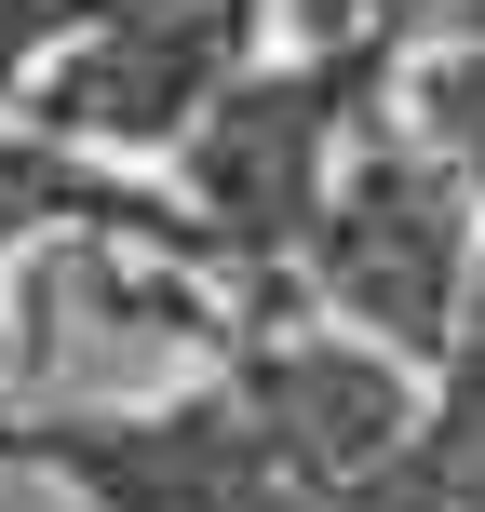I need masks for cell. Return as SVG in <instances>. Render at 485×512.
<instances>
[{
    "label": "cell",
    "instance_id": "7",
    "mask_svg": "<svg viewBox=\"0 0 485 512\" xmlns=\"http://www.w3.org/2000/svg\"><path fill=\"white\" fill-rule=\"evenodd\" d=\"M432 405H418V445L391 472V512H485V297L459 324V351L432 364Z\"/></svg>",
    "mask_w": 485,
    "mask_h": 512
},
{
    "label": "cell",
    "instance_id": "6",
    "mask_svg": "<svg viewBox=\"0 0 485 512\" xmlns=\"http://www.w3.org/2000/svg\"><path fill=\"white\" fill-rule=\"evenodd\" d=\"M41 230H95V243H176L203 256L189 230V203H149V189H108L81 149H54V135H27V149H0V270H14V243Z\"/></svg>",
    "mask_w": 485,
    "mask_h": 512
},
{
    "label": "cell",
    "instance_id": "9",
    "mask_svg": "<svg viewBox=\"0 0 485 512\" xmlns=\"http://www.w3.org/2000/svg\"><path fill=\"white\" fill-rule=\"evenodd\" d=\"M95 14H108V0H0V108H14V95H27V81H41Z\"/></svg>",
    "mask_w": 485,
    "mask_h": 512
},
{
    "label": "cell",
    "instance_id": "8",
    "mask_svg": "<svg viewBox=\"0 0 485 512\" xmlns=\"http://www.w3.org/2000/svg\"><path fill=\"white\" fill-rule=\"evenodd\" d=\"M418 135L459 162L472 203H485V41H459V54H432V68H418Z\"/></svg>",
    "mask_w": 485,
    "mask_h": 512
},
{
    "label": "cell",
    "instance_id": "2",
    "mask_svg": "<svg viewBox=\"0 0 485 512\" xmlns=\"http://www.w3.org/2000/svg\"><path fill=\"white\" fill-rule=\"evenodd\" d=\"M378 68H391V41H310L297 68H243L230 95L176 135L203 256H230V270H297L310 216H324V189H337V149L378 122Z\"/></svg>",
    "mask_w": 485,
    "mask_h": 512
},
{
    "label": "cell",
    "instance_id": "5",
    "mask_svg": "<svg viewBox=\"0 0 485 512\" xmlns=\"http://www.w3.org/2000/svg\"><path fill=\"white\" fill-rule=\"evenodd\" d=\"M230 391L270 418V445L310 472V486L364 499L405 472L418 445V364L378 351L351 324H270V337H230Z\"/></svg>",
    "mask_w": 485,
    "mask_h": 512
},
{
    "label": "cell",
    "instance_id": "4",
    "mask_svg": "<svg viewBox=\"0 0 485 512\" xmlns=\"http://www.w3.org/2000/svg\"><path fill=\"white\" fill-rule=\"evenodd\" d=\"M270 0H108L27 95L54 149H176L216 95L256 68Z\"/></svg>",
    "mask_w": 485,
    "mask_h": 512
},
{
    "label": "cell",
    "instance_id": "3",
    "mask_svg": "<svg viewBox=\"0 0 485 512\" xmlns=\"http://www.w3.org/2000/svg\"><path fill=\"white\" fill-rule=\"evenodd\" d=\"M0 459L81 486L95 512H391V486H364V499L310 486L243 391L122 405V418H0Z\"/></svg>",
    "mask_w": 485,
    "mask_h": 512
},
{
    "label": "cell",
    "instance_id": "10",
    "mask_svg": "<svg viewBox=\"0 0 485 512\" xmlns=\"http://www.w3.org/2000/svg\"><path fill=\"white\" fill-rule=\"evenodd\" d=\"M297 41H405L418 27V0H270Z\"/></svg>",
    "mask_w": 485,
    "mask_h": 512
},
{
    "label": "cell",
    "instance_id": "1",
    "mask_svg": "<svg viewBox=\"0 0 485 512\" xmlns=\"http://www.w3.org/2000/svg\"><path fill=\"white\" fill-rule=\"evenodd\" d=\"M297 283L351 337H378L405 364H445L459 324H472V297H485V203H472V176L418 122H364L337 149V189L310 216V243H297Z\"/></svg>",
    "mask_w": 485,
    "mask_h": 512
}]
</instances>
